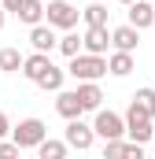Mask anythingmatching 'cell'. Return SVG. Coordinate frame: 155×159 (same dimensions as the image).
<instances>
[{
  "instance_id": "6da1fadb",
  "label": "cell",
  "mask_w": 155,
  "mask_h": 159,
  "mask_svg": "<svg viewBox=\"0 0 155 159\" xmlns=\"http://www.w3.org/2000/svg\"><path fill=\"white\" fill-rule=\"evenodd\" d=\"M67 74L78 78V81H100L107 74V59L104 56H92V52H78V56H70Z\"/></svg>"
},
{
  "instance_id": "7a4b0ae2",
  "label": "cell",
  "mask_w": 155,
  "mask_h": 159,
  "mask_svg": "<svg viewBox=\"0 0 155 159\" xmlns=\"http://www.w3.org/2000/svg\"><path fill=\"white\" fill-rule=\"evenodd\" d=\"M126 137L137 141V144H148L152 141V115L137 100H129V107H126Z\"/></svg>"
},
{
  "instance_id": "3957f363",
  "label": "cell",
  "mask_w": 155,
  "mask_h": 159,
  "mask_svg": "<svg viewBox=\"0 0 155 159\" xmlns=\"http://www.w3.org/2000/svg\"><path fill=\"white\" fill-rule=\"evenodd\" d=\"M44 137H48V126H44L41 119H22L15 129H11V141L19 144V152H26V148H37Z\"/></svg>"
},
{
  "instance_id": "277c9868",
  "label": "cell",
  "mask_w": 155,
  "mask_h": 159,
  "mask_svg": "<svg viewBox=\"0 0 155 159\" xmlns=\"http://www.w3.org/2000/svg\"><path fill=\"white\" fill-rule=\"evenodd\" d=\"M44 19H48L52 30H74L78 26V7L70 4V0H48Z\"/></svg>"
},
{
  "instance_id": "5b68a950",
  "label": "cell",
  "mask_w": 155,
  "mask_h": 159,
  "mask_svg": "<svg viewBox=\"0 0 155 159\" xmlns=\"http://www.w3.org/2000/svg\"><path fill=\"white\" fill-rule=\"evenodd\" d=\"M63 141H67V148H74V152H89V148H92V141H96V133H92V126H89V122H81V115H78V119H67Z\"/></svg>"
},
{
  "instance_id": "8992f818",
  "label": "cell",
  "mask_w": 155,
  "mask_h": 159,
  "mask_svg": "<svg viewBox=\"0 0 155 159\" xmlns=\"http://www.w3.org/2000/svg\"><path fill=\"white\" fill-rule=\"evenodd\" d=\"M92 133H96V137H104V141H111V137H126V119H122V115H115V111H104V107H96Z\"/></svg>"
},
{
  "instance_id": "52a82bcc",
  "label": "cell",
  "mask_w": 155,
  "mask_h": 159,
  "mask_svg": "<svg viewBox=\"0 0 155 159\" xmlns=\"http://www.w3.org/2000/svg\"><path fill=\"white\" fill-rule=\"evenodd\" d=\"M111 48V30L107 26H89L81 34V52H92V56H104Z\"/></svg>"
},
{
  "instance_id": "ba28073f",
  "label": "cell",
  "mask_w": 155,
  "mask_h": 159,
  "mask_svg": "<svg viewBox=\"0 0 155 159\" xmlns=\"http://www.w3.org/2000/svg\"><path fill=\"white\" fill-rule=\"evenodd\" d=\"M137 41H140V30L129 26V22L111 30V48H118V52H137Z\"/></svg>"
},
{
  "instance_id": "9c48e42d",
  "label": "cell",
  "mask_w": 155,
  "mask_h": 159,
  "mask_svg": "<svg viewBox=\"0 0 155 159\" xmlns=\"http://www.w3.org/2000/svg\"><path fill=\"white\" fill-rule=\"evenodd\" d=\"M129 26H137V30L155 26V7L148 0H133V4H129Z\"/></svg>"
},
{
  "instance_id": "30bf717a",
  "label": "cell",
  "mask_w": 155,
  "mask_h": 159,
  "mask_svg": "<svg viewBox=\"0 0 155 159\" xmlns=\"http://www.w3.org/2000/svg\"><path fill=\"white\" fill-rule=\"evenodd\" d=\"M78 100H81V107H85V111H96V107H100V104H104V93H100V85H96V81H78Z\"/></svg>"
},
{
  "instance_id": "8fae6325",
  "label": "cell",
  "mask_w": 155,
  "mask_h": 159,
  "mask_svg": "<svg viewBox=\"0 0 155 159\" xmlns=\"http://www.w3.org/2000/svg\"><path fill=\"white\" fill-rule=\"evenodd\" d=\"M55 30H52V26H30V44H33V52H52V48H55Z\"/></svg>"
},
{
  "instance_id": "7c38bea8",
  "label": "cell",
  "mask_w": 155,
  "mask_h": 159,
  "mask_svg": "<svg viewBox=\"0 0 155 159\" xmlns=\"http://www.w3.org/2000/svg\"><path fill=\"white\" fill-rule=\"evenodd\" d=\"M52 59H48V52H33V56H22V70L19 74H26L30 81H37L44 74V67H48Z\"/></svg>"
},
{
  "instance_id": "4fadbf2b",
  "label": "cell",
  "mask_w": 155,
  "mask_h": 159,
  "mask_svg": "<svg viewBox=\"0 0 155 159\" xmlns=\"http://www.w3.org/2000/svg\"><path fill=\"white\" fill-rule=\"evenodd\" d=\"M55 111L63 115V119H78L85 107H81V100H78V93H63L59 89V96H55Z\"/></svg>"
},
{
  "instance_id": "5bb4252c",
  "label": "cell",
  "mask_w": 155,
  "mask_h": 159,
  "mask_svg": "<svg viewBox=\"0 0 155 159\" xmlns=\"http://www.w3.org/2000/svg\"><path fill=\"white\" fill-rule=\"evenodd\" d=\"M107 74H115V78H126V74H133V52H111V59H107Z\"/></svg>"
},
{
  "instance_id": "9a60e30c",
  "label": "cell",
  "mask_w": 155,
  "mask_h": 159,
  "mask_svg": "<svg viewBox=\"0 0 155 159\" xmlns=\"http://www.w3.org/2000/svg\"><path fill=\"white\" fill-rule=\"evenodd\" d=\"M63 78H67V70H59L55 63H48V67H44V74H41L33 85H41L44 93H59V89H63Z\"/></svg>"
},
{
  "instance_id": "2e32d148",
  "label": "cell",
  "mask_w": 155,
  "mask_h": 159,
  "mask_svg": "<svg viewBox=\"0 0 155 159\" xmlns=\"http://www.w3.org/2000/svg\"><path fill=\"white\" fill-rule=\"evenodd\" d=\"M15 15H19L26 26H37L41 19H44V4H41V0H22V7H19Z\"/></svg>"
},
{
  "instance_id": "e0dca14e",
  "label": "cell",
  "mask_w": 155,
  "mask_h": 159,
  "mask_svg": "<svg viewBox=\"0 0 155 159\" xmlns=\"http://www.w3.org/2000/svg\"><path fill=\"white\" fill-rule=\"evenodd\" d=\"M67 152H70L67 141H52V137H44V141L37 144V156H41V159H63Z\"/></svg>"
},
{
  "instance_id": "ac0fdd59",
  "label": "cell",
  "mask_w": 155,
  "mask_h": 159,
  "mask_svg": "<svg viewBox=\"0 0 155 159\" xmlns=\"http://www.w3.org/2000/svg\"><path fill=\"white\" fill-rule=\"evenodd\" d=\"M0 70L19 74V70H22V52H19V48H0Z\"/></svg>"
},
{
  "instance_id": "d6986e66",
  "label": "cell",
  "mask_w": 155,
  "mask_h": 159,
  "mask_svg": "<svg viewBox=\"0 0 155 159\" xmlns=\"http://www.w3.org/2000/svg\"><path fill=\"white\" fill-rule=\"evenodd\" d=\"M85 19V26H107V7L104 4H89L85 11H78Z\"/></svg>"
},
{
  "instance_id": "ffe728a7",
  "label": "cell",
  "mask_w": 155,
  "mask_h": 159,
  "mask_svg": "<svg viewBox=\"0 0 155 159\" xmlns=\"http://www.w3.org/2000/svg\"><path fill=\"white\" fill-rule=\"evenodd\" d=\"M55 48H59V52H63V56L70 59V56H78V52H81V37H78V34H70V30H67L63 37L55 41Z\"/></svg>"
},
{
  "instance_id": "44dd1931",
  "label": "cell",
  "mask_w": 155,
  "mask_h": 159,
  "mask_svg": "<svg viewBox=\"0 0 155 159\" xmlns=\"http://www.w3.org/2000/svg\"><path fill=\"white\" fill-rule=\"evenodd\" d=\"M133 100H137V104H140V107L155 119V89H137V93H133Z\"/></svg>"
},
{
  "instance_id": "7402d4cb",
  "label": "cell",
  "mask_w": 155,
  "mask_h": 159,
  "mask_svg": "<svg viewBox=\"0 0 155 159\" xmlns=\"http://www.w3.org/2000/svg\"><path fill=\"white\" fill-rule=\"evenodd\" d=\"M19 156V144H15V141H4V137H0V159H15Z\"/></svg>"
},
{
  "instance_id": "603a6c76",
  "label": "cell",
  "mask_w": 155,
  "mask_h": 159,
  "mask_svg": "<svg viewBox=\"0 0 155 159\" xmlns=\"http://www.w3.org/2000/svg\"><path fill=\"white\" fill-rule=\"evenodd\" d=\"M0 7H4V11H7V15H15V11H19V7H22V0H0Z\"/></svg>"
},
{
  "instance_id": "cb8c5ba5",
  "label": "cell",
  "mask_w": 155,
  "mask_h": 159,
  "mask_svg": "<svg viewBox=\"0 0 155 159\" xmlns=\"http://www.w3.org/2000/svg\"><path fill=\"white\" fill-rule=\"evenodd\" d=\"M7 133H11V122H7V115H4V111H0V137H7Z\"/></svg>"
},
{
  "instance_id": "d4e9b609",
  "label": "cell",
  "mask_w": 155,
  "mask_h": 159,
  "mask_svg": "<svg viewBox=\"0 0 155 159\" xmlns=\"http://www.w3.org/2000/svg\"><path fill=\"white\" fill-rule=\"evenodd\" d=\"M4 22H7V11H4V7H0V30H4Z\"/></svg>"
},
{
  "instance_id": "484cf974",
  "label": "cell",
  "mask_w": 155,
  "mask_h": 159,
  "mask_svg": "<svg viewBox=\"0 0 155 159\" xmlns=\"http://www.w3.org/2000/svg\"><path fill=\"white\" fill-rule=\"evenodd\" d=\"M122 4H133V0H122Z\"/></svg>"
}]
</instances>
